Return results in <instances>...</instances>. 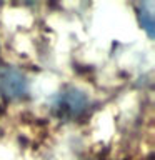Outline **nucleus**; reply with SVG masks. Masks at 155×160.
<instances>
[{
  "label": "nucleus",
  "mask_w": 155,
  "mask_h": 160,
  "mask_svg": "<svg viewBox=\"0 0 155 160\" xmlns=\"http://www.w3.org/2000/svg\"><path fill=\"white\" fill-rule=\"evenodd\" d=\"M53 108H55V113H57L60 118L72 120L75 117H78V115L87 108V97H85L82 92H78V90L70 88L67 92L58 95Z\"/></svg>",
  "instance_id": "1"
},
{
  "label": "nucleus",
  "mask_w": 155,
  "mask_h": 160,
  "mask_svg": "<svg viewBox=\"0 0 155 160\" xmlns=\"http://www.w3.org/2000/svg\"><path fill=\"white\" fill-rule=\"evenodd\" d=\"M0 93L10 98L27 93V82L15 70H0Z\"/></svg>",
  "instance_id": "2"
},
{
  "label": "nucleus",
  "mask_w": 155,
  "mask_h": 160,
  "mask_svg": "<svg viewBox=\"0 0 155 160\" xmlns=\"http://www.w3.org/2000/svg\"><path fill=\"white\" fill-rule=\"evenodd\" d=\"M153 3H143L142 7L138 8V17H140V23L142 27L148 32V35L152 37L153 35Z\"/></svg>",
  "instance_id": "3"
}]
</instances>
